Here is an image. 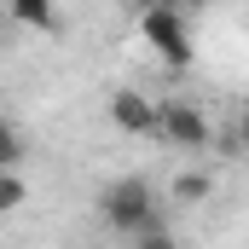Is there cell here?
I'll list each match as a JSON object with an SVG mask.
<instances>
[{
	"label": "cell",
	"instance_id": "6da1fadb",
	"mask_svg": "<svg viewBox=\"0 0 249 249\" xmlns=\"http://www.w3.org/2000/svg\"><path fill=\"white\" fill-rule=\"evenodd\" d=\"M139 35H145V47L168 64V70H186L191 53H197V47H191L186 18H180L174 6H145V12H139Z\"/></svg>",
	"mask_w": 249,
	"mask_h": 249
},
{
	"label": "cell",
	"instance_id": "7a4b0ae2",
	"mask_svg": "<svg viewBox=\"0 0 249 249\" xmlns=\"http://www.w3.org/2000/svg\"><path fill=\"white\" fill-rule=\"evenodd\" d=\"M105 220L116 226V232H139V226H151L157 220V191L145 186L139 174H122V180H110L105 186Z\"/></svg>",
	"mask_w": 249,
	"mask_h": 249
},
{
	"label": "cell",
	"instance_id": "3957f363",
	"mask_svg": "<svg viewBox=\"0 0 249 249\" xmlns=\"http://www.w3.org/2000/svg\"><path fill=\"white\" fill-rule=\"evenodd\" d=\"M157 139L180 145V151H203L209 145V116L186 99H168V105H157Z\"/></svg>",
	"mask_w": 249,
	"mask_h": 249
},
{
	"label": "cell",
	"instance_id": "277c9868",
	"mask_svg": "<svg viewBox=\"0 0 249 249\" xmlns=\"http://www.w3.org/2000/svg\"><path fill=\"white\" fill-rule=\"evenodd\" d=\"M110 122L122 127V133H157V105L145 99V93H133V87H122V93H110Z\"/></svg>",
	"mask_w": 249,
	"mask_h": 249
},
{
	"label": "cell",
	"instance_id": "5b68a950",
	"mask_svg": "<svg viewBox=\"0 0 249 249\" xmlns=\"http://www.w3.org/2000/svg\"><path fill=\"white\" fill-rule=\"evenodd\" d=\"M6 18H12V23H23V29H41V35H58V29H64V18H58V6H53V0H12V6H6Z\"/></svg>",
	"mask_w": 249,
	"mask_h": 249
},
{
	"label": "cell",
	"instance_id": "8992f818",
	"mask_svg": "<svg viewBox=\"0 0 249 249\" xmlns=\"http://www.w3.org/2000/svg\"><path fill=\"white\" fill-rule=\"evenodd\" d=\"M18 157H23V139H18V127L0 116V174H18Z\"/></svg>",
	"mask_w": 249,
	"mask_h": 249
},
{
	"label": "cell",
	"instance_id": "52a82bcc",
	"mask_svg": "<svg viewBox=\"0 0 249 249\" xmlns=\"http://www.w3.org/2000/svg\"><path fill=\"white\" fill-rule=\"evenodd\" d=\"M133 249H180V244H174V232H168V226H162V214H157L151 226H139V232H133Z\"/></svg>",
	"mask_w": 249,
	"mask_h": 249
},
{
	"label": "cell",
	"instance_id": "ba28073f",
	"mask_svg": "<svg viewBox=\"0 0 249 249\" xmlns=\"http://www.w3.org/2000/svg\"><path fill=\"white\" fill-rule=\"evenodd\" d=\"M209 191H214L209 174H180V180H174V197H180V203H203Z\"/></svg>",
	"mask_w": 249,
	"mask_h": 249
},
{
	"label": "cell",
	"instance_id": "9c48e42d",
	"mask_svg": "<svg viewBox=\"0 0 249 249\" xmlns=\"http://www.w3.org/2000/svg\"><path fill=\"white\" fill-rule=\"evenodd\" d=\"M23 197H29V186H23L18 174H0V214H12V209H23Z\"/></svg>",
	"mask_w": 249,
	"mask_h": 249
},
{
	"label": "cell",
	"instance_id": "30bf717a",
	"mask_svg": "<svg viewBox=\"0 0 249 249\" xmlns=\"http://www.w3.org/2000/svg\"><path fill=\"white\" fill-rule=\"evenodd\" d=\"M238 145L249 151V110H244V127H238Z\"/></svg>",
	"mask_w": 249,
	"mask_h": 249
}]
</instances>
